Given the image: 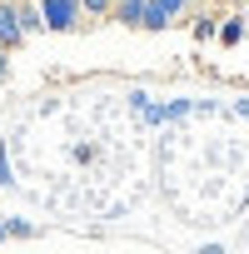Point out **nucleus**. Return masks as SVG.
Masks as SVG:
<instances>
[{"label": "nucleus", "instance_id": "f257e3e1", "mask_svg": "<svg viewBox=\"0 0 249 254\" xmlns=\"http://www.w3.org/2000/svg\"><path fill=\"white\" fill-rule=\"evenodd\" d=\"M40 5V25L45 30H75L85 15H80V0H35Z\"/></svg>", "mask_w": 249, "mask_h": 254}, {"label": "nucleus", "instance_id": "f03ea898", "mask_svg": "<svg viewBox=\"0 0 249 254\" xmlns=\"http://www.w3.org/2000/svg\"><path fill=\"white\" fill-rule=\"evenodd\" d=\"M25 40V30H20V20H15V5H10V0H0V50H15Z\"/></svg>", "mask_w": 249, "mask_h": 254}, {"label": "nucleus", "instance_id": "7ed1b4c3", "mask_svg": "<svg viewBox=\"0 0 249 254\" xmlns=\"http://www.w3.org/2000/svg\"><path fill=\"white\" fill-rule=\"evenodd\" d=\"M140 15H145V0H110V20H120V25H140Z\"/></svg>", "mask_w": 249, "mask_h": 254}, {"label": "nucleus", "instance_id": "20e7f679", "mask_svg": "<svg viewBox=\"0 0 249 254\" xmlns=\"http://www.w3.org/2000/svg\"><path fill=\"white\" fill-rule=\"evenodd\" d=\"M15 20H20V30H25V35L45 30V25H40V5H35V0H15Z\"/></svg>", "mask_w": 249, "mask_h": 254}, {"label": "nucleus", "instance_id": "39448f33", "mask_svg": "<svg viewBox=\"0 0 249 254\" xmlns=\"http://www.w3.org/2000/svg\"><path fill=\"white\" fill-rule=\"evenodd\" d=\"M214 40H224V45H239V40H244V20H239V15H219V30H214Z\"/></svg>", "mask_w": 249, "mask_h": 254}, {"label": "nucleus", "instance_id": "423d86ee", "mask_svg": "<svg viewBox=\"0 0 249 254\" xmlns=\"http://www.w3.org/2000/svg\"><path fill=\"white\" fill-rule=\"evenodd\" d=\"M0 224H5V239H35V234H40V224H30V219H20V214L0 219Z\"/></svg>", "mask_w": 249, "mask_h": 254}, {"label": "nucleus", "instance_id": "0eeeda50", "mask_svg": "<svg viewBox=\"0 0 249 254\" xmlns=\"http://www.w3.org/2000/svg\"><path fill=\"white\" fill-rule=\"evenodd\" d=\"M219 30V15H194V40H214Z\"/></svg>", "mask_w": 249, "mask_h": 254}, {"label": "nucleus", "instance_id": "6e6552de", "mask_svg": "<svg viewBox=\"0 0 249 254\" xmlns=\"http://www.w3.org/2000/svg\"><path fill=\"white\" fill-rule=\"evenodd\" d=\"M5 185H15V170H10V160H5V145H0V190Z\"/></svg>", "mask_w": 249, "mask_h": 254}, {"label": "nucleus", "instance_id": "1a4fd4ad", "mask_svg": "<svg viewBox=\"0 0 249 254\" xmlns=\"http://www.w3.org/2000/svg\"><path fill=\"white\" fill-rule=\"evenodd\" d=\"M239 115H244V120H249V100H239Z\"/></svg>", "mask_w": 249, "mask_h": 254}, {"label": "nucleus", "instance_id": "9d476101", "mask_svg": "<svg viewBox=\"0 0 249 254\" xmlns=\"http://www.w3.org/2000/svg\"><path fill=\"white\" fill-rule=\"evenodd\" d=\"M0 244H5V224H0Z\"/></svg>", "mask_w": 249, "mask_h": 254}, {"label": "nucleus", "instance_id": "9b49d317", "mask_svg": "<svg viewBox=\"0 0 249 254\" xmlns=\"http://www.w3.org/2000/svg\"><path fill=\"white\" fill-rule=\"evenodd\" d=\"M244 20H249V0H244Z\"/></svg>", "mask_w": 249, "mask_h": 254}, {"label": "nucleus", "instance_id": "f8f14e48", "mask_svg": "<svg viewBox=\"0 0 249 254\" xmlns=\"http://www.w3.org/2000/svg\"><path fill=\"white\" fill-rule=\"evenodd\" d=\"M10 5H15V0H10Z\"/></svg>", "mask_w": 249, "mask_h": 254}]
</instances>
